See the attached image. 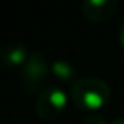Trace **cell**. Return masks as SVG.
Masks as SVG:
<instances>
[{"label": "cell", "mask_w": 124, "mask_h": 124, "mask_svg": "<svg viewBox=\"0 0 124 124\" xmlns=\"http://www.w3.org/2000/svg\"><path fill=\"white\" fill-rule=\"evenodd\" d=\"M112 91L105 80L97 77H82L74 80L71 88V99L79 108L88 113L99 112L108 104Z\"/></svg>", "instance_id": "6da1fadb"}, {"label": "cell", "mask_w": 124, "mask_h": 124, "mask_svg": "<svg viewBox=\"0 0 124 124\" xmlns=\"http://www.w3.org/2000/svg\"><path fill=\"white\" fill-rule=\"evenodd\" d=\"M50 74V64L47 63L41 50H31L28 60L19 71V83L25 91L39 96L46 88V82Z\"/></svg>", "instance_id": "7a4b0ae2"}, {"label": "cell", "mask_w": 124, "mask_h": 124, "mask_svg": "<svg viewBox=\"0 0 124 124\" xmlns=\"http://www.w3.org/2000/svg\"><path fill=\"white\" fill-rule=\"evenodd\" d=\"M68 93L58 85L46 86L38 96L35 104V112L42 121H54L66 110Z\"/></svg>", "instance_id": "3957f363"}, {"label": "cell", "mask_w": 124, "mask_h": 124, "mask_svg": "<svg viewBox=\"0 0 124 124\" xmlns=\"http://www.w3.org/2000/svg\"><path fill=\"white\" fill-rule=\"evenodd\" d=\"M116 9H118L116 0H83L82 2L83 16L94 24L108 21Z\"/></svg>", "instance_id": "277c9868"}, {"label": "cell", "mask_w": 124, "mask_h": 124, "mask_svg": "<svg viewBox=\"0 0 124 124\" xmlns=\"http://www.w3.org/2000/svg\"><path fill=\"white\" fill-rule=\"evenodd\" d=\"M30 52L31 50H28V47L25 44L17 41H11L0 49V60L5 66L22 68L24 63L28 60V57H30Z\"/></svg>", "instance_id": "5b68a950"}, {"label": "cell", "mask_w": 124, "mask_h": 124, "mask_svg": "<svg viewBox=\"0 0 124 124\" xmlns=\"http://www.w3.org/2000/svg\"><path fill=\"white\" fill-rule=\"evenodd\" d=\"M50 72L54 74L57 79L60 80H64V82H69V80H74L76 79V66H74L71 61L68 60H63V58H58V60L52 61L50 64Z\"/></svg>", "instance_id": "8992f818"}, {"label": "cell", "mask_w": 124, "mask_h": 124, "mask_svg": "<svg viewBox=\"0 0 124 124\" xmlns=\"http://www.w3.org/2000/svg\"><path fill=\"white\" fill-rule=\"evenodd\" d=\"M82 124H110V123L107 121L105 116H102L99 112H94V113H88L83 118Z\"/></svg>", "instance_id": "52a82bcc"}, {"label": "cell", "mask_w": 124, "mask_h": 124, "mask_svg": "<svg viewBox=\"0 0 124 124\" xmlns=\"http://www.w3.org/2000/svg\"><path fill=\"white\" fill-rule=\"evenodd\" d=\"M118 39H119V44L121 47L124 49V22L119 25V30H118Z\"/></svg>", "instance_id": "ba28073f"}, {"label": "cell", "mask_w": 124, "mask_h": 124, "mask_svg": "<svg viewBox=\"0 0 124 124\" xmlns=\"http://www.w3.org/2000/svg\"><path fill=\"white\" fill-rule=\"evenodd\" d=\"M110 124H124V116H121V118H116V119H113Z\"/></svg>", "instance_id": "9c48e42d"}]
</instances>
